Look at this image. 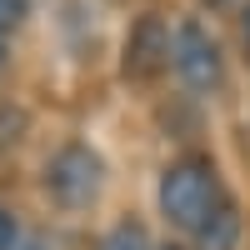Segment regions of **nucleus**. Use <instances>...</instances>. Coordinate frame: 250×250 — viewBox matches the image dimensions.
<instances>
[{
	"label": "nucleus",
	"instance_id": "6e6552de",
	"mask_svg": "<svg viewBox=\"0 0 250 250\" xmlns=\"http://www.w3.org/2000/svg\"><path fill=\"white\" fill-rule=\"evenodd\" d=\"M20 20H25V0H0V35L15 30Z\"/></svg>",
	"mask_w": 250,
	"mask_h": 250
},
{
	"label": "nucleus",
	"instance_id": "1a4fd4ad",
	"mask_svg": "<svg viewBox=\"0 0 250 250\" xmlns=\"http://www.w3.org/2000/svg\"><path fill=\"white\" fill-rule=\"evenodd\" d=\"M0 65H5V35H0Z\"/></svg>",
	"mask_w": 250,
	"mask_h": 250
},
{
	"label": "nucleus",
	"instance_id": "39448f33",
	"mask_svg": "<svg viewBox=\"0 0 250 250\" xmlns=\"http://www.w3.org/2000/svg\"><path fill=\"white\" fill-rule=\"evenodd\" d=\"M235 235H240V215H235V200L225 195L210 215H205V225L195 230V245L200 250H235Z\"/></svg>",
	"mask_w": 250,
	"mask_h": 250
},
{
	"label": "nucleus",
	"instance_id": "f257e3e1",
	"mask_svg": "<svg viewBox=\"0 0 250 250\" xmlns=\"http://www.w3.org/2000/svg\"><path fill=\"white\" fill-rule=\"evenodd\" d=\"M220 200H225V190H220V180L205 160H175L160 175V215L185 235H195Z\"/></svg>",
	"mask_w": 250,
	"mask_h": 250
},
{
	"label": "nucleus",
	"instance_id": "f03ea898",
	"mask_svg": "<svg viewBox=\"0 0 250 250\" xmlns=\"http://www.w3.org/2000/svg\"><path fill=\"white\" fill-rule=\"evenodd\" d=\"M100 175H105V165L90 145H60L55 160L45 165V190L55 195V205H65V210H80V205H90L100 195Z\"/></svg>",
	"mask_w": 250,
	"mask_h": 250
},
{
	"label": "nucleus",
	"instance_id": "9d476101",
	"mask_svg": "<svg viewBox=\"0 0 250 250\" xmlns=\"http://www.w3.org/2000/svg\"><path fill=\"white\" fill-rule=\"evenodd\" d=\"M245 45H250V20H245Z\"/></svg>",
	"mask_w": 250,
	"mask_h": 250
},
{
	"label": "nucleus",
	"instance_id": "423d86ee",
	"mask_svg": "<svg viewBox=\"0 0 250 250\" xmlns=\"http://www.w3.org/2000/svg\"><path fill=\"white\" fill-rule=\"evenodd\" d=\"M100 250H150V240H145V230H140L135 220H120L115 230L100 240Z\"/></svg>",
	"mask_w": 250,
	"mask_h": 250
},
{
	"label": "nucleus",
	"instance_id": "9b49d317",
	"mask_svg": "<svg viewBox=\"0 0 250 250\" xmlns=\"http://www.w3.org/2000/svg\"><path fill=\"white\" fill-rule=\"evenodd\" d=\"M165 250H175V245H165Z\"/></svg>",
	"mask_w": 250,
	"mask_h": 250
},
{
	"label": "nucleus",
	"instance_id": "0eeeda50",
	"mask_svg": "<svg viewBox=\"0 0 250 250\" xmlns=\"http://www.w3.org/2000/svg\"><path fill=\"white\" fill-rule=\"evenodd\" d=\"M20 245V220L10 205H0V250H15Z\"/></svg>",
	"mask_w": 250,
	"mask_h": 250
},
{
	"label": "nucleus",
	"instance_id": "20e7f679",
	"mask_svg": "<svg viewBox=\"0 0 250 250\" xmlns=\"http://www.w3.org/2000/svg\"><path fill=\"white\" fill-rule=\"evenodd\" d=\"M165 60H170V35H165V25L155 15H145L130 30V40H125V75L130 80H150V75H160Z\"/></svg>",
	"mask_w": 250,
	"mask_h": 250
},
{
	"label": "nucleus",
	"instance_id": "7ed1b4c3",
	"mask_svg": "<svg viewBox=\"0 0 250 250\" xmlns=\"http://www.w3.org/2000/svg\"><path fill=\"white\" fill-rule=\"evenodd\" d=\"M170 60H175V70H180V80L190 90H200V95H210V90H220V80H225V60H220V45L210 35H205L195 20H185V25L175 30V45H170Z\"/></svg>",
	"mask_w": 250,
	"mask_h": 250
}]
</instances>
